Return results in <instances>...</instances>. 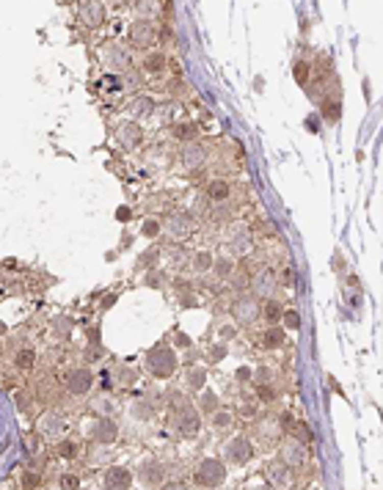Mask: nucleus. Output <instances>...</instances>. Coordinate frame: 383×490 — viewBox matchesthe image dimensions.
Listing matches in <instances>:
<instances>
[{"label": "nucleus", "mask_w": 383, "mask_h": 490, "mask_svg": "<svg viewBox=\"0 0 383 490\" xmlns=\"http://www.w3.org/2000/svg\"><path fill=\"white\" fill-rule=\"evenodd\" d=\"M22 487H25V490L42 487V476H39L36 471H25V474H22Z\"/></svg>", "instance_id": "obj_45"}, {"label": "nucleus", "mask_w": 383, "mask_h": 490, "mask_svg": "<svg viewBox=\"0 0 383 490\" xmlns=\"http://www.w3.org/2000/svg\"><path fill=\"white\" fill-rule=\"evenodd\" d=\"M251 240H254V237H251L248 229H245V226H235V229L226 234L229 254H232V256H245V254L251 251Z\"/></svg>", "instance_id": "obj_15"}, {"label": "nucleus", "mask_w": 383, "mask_h": 490, "mask_svg": "<svg viewBox=\"0 0 383 490\" xmlns=\"http://www.w3.org/2000/svg\"><path fill=\"white\" fill-rule=\"evenodd\" d=\"M160 231H163V223L157 221V217H146V221L141 223V234L146 237V240H157Z\"/></svg>", "instance_id": "obj_35"}, {"label": "nucleus", "mask_w": 383, "mask_h": 490, "mask_svg": "<svg viewBox=\"0 0 383 490\" xmlns=\"http://www.w3.org/2000/svg\"><path fill=\"white\" fill-rule=\"evenodd\" d=\"M213 273H215L218 281H229V278L235 276V259H232V256H215Z\"/></svg>", "instance_id": "obj_26"}, {"label": "nucleus", "mask_w": 383, "mask_h": 490, "mask_svg": "<svg viewBox=\"0 0 383 490\" xmlns=\"http://www.w3.org/2000/svg\"><path fill=\"white\" fill-rule=\"evenodd\" d=\"M180 303L185 306V309H196V297H193V292H185V295H180Z\"/></svg>", "instance_id": "obj_53"}, {"label": "nucleus", "mask_w": 383, "mask_h": 490, "mask_svg": "<svg viewBox=\"0 0 383 490\" xmlns=\"http://www.w3.org/2000/svg\"><path fill=\"white\" fill-rule=\"evenodd\" d=\"M223 460L232 466H248L254 460V444L248 435H235L226 446H223Z\"/></svg>", "instance_id": "obj_8"}, {"label": "nucleus", "mask_w": 383, "mask_h": 490, "mask_svg": "<svg viewBox=\"0 0 383 490\" xmlns=\"http://www.w3.org/2000/svg\"><path fill=\"white\" fill-rule=\"evenodd\" d=\"M0 352H3V344H0Z\"/></svg>", "instance_id": "obj_64"}, {"label": "nucleus", "mask_w": 383, "mask_h": 490, "mask_svg": "<svg viewBox=\"0 0 383 490\" xmlns=\"http://www.w3.org/2000/svg\"><path fill=\"white\" fill-rule=\"evenodd\" d=\"M226 358V342H218L207 350V364H221Z\"/></svg>", "instance_id": "obj_40"}, {"label": "nucleus", "mask_w": 383, "mask_h": 490, "mask_svg": "<svg viewBox=\"0 0 383 490\" xmlns=\"http://www.w3.org/2000/svg\"><path fill=\"white\" fill-rule=\"evenodd\" d=\"M119 380H121V383H127V386L135 383V372H133V369H121V377H119Z\"/></svg>", "instance_id": "obj_57"}, {"label": "nucleus", "mask_w": 383, "mask_h": 490, "mask_svg": "<svg viewBox=\"0 0 383 490\" xmlns=\"http://www.w3.org/2000/svg\"><path fill=\"white\" fill-rule=\"evenodd\" d=\"M152 413H155V407L149 405L146 399H138V402L133 405V416L138 421H149V419H152Z\"/></svg>", "instance_id": "obj_39"}, {"label": "nucleus", "mask_w": 383, "mask_h": 490, "mask_svg": "<svg viewBox=\"0 0 383 490\" xmlns=\"http://www.w3.org/2000/svg\"><path fill=\"white\" fill-rule=\"evenodd\" d=\"M213 259L215 256L210 254V251H196V254L190 256V264H193L196 273H210V270H213Z\"/></svg>", "instance_id": "obj_31"}, {"label": "nucleus", "mask_w": 383, "mask_h": 490, "mask_svg": "<svg viewBox=\"0 0 383 490\" xmlns=\"http://www.w3.org/2000/svg\"><path fill=\"white\" fill-rule=\"evenodd\" d=\"M284 435L282 419L278 416H259L257 419V438L265 441V444H276L278 438Z\"/></svg>", "instance_id": "obj_14"}, {"label": "nucleus", "mask_w": 383, "mask_h": 490, "mask_svg": "<svg viewBox=\"0 0 383 490\" xmlns=\"http://www.w3.org/2000/svg\"><path fill=\"white\" fill-rule=\"evenodd\" d=\"M276 287H278V276H276V270H273L270 264L254 270V276H251V295H254V297L268 301V297H273Z\"/></svg>", "instance_id": "obj_9"}, {"label": "nucleus", "mask_w": 383, "mask_h": 490, "mask_svg": "<svg viewBox=\"0 0 383 490\" xmlns=\"http://www.w3.org/2000/svg\"><path fill=\"white\" fill-rule=\"evenodd\" d=\"M223 482H226V466H223V460L204 457L193 474V485L196 487H221Z\"/></svg>", "instance_id": "obj_2"}, {"label": "nucleus", "mask_w": 383, "mask_h": 490, "mask_svg": "<svg viewBox=\"0 0 383 490\" xmlns=\"http://www.w3.org/2000/svg\"><path fill=\"white\" fill-rule=\"evenodd\" d=\"M193 229H196V215L188 212V209H171L166 215V234L171 240H176V242L188 240L193 234Z\"/></svg>", "instance_id": "obj_3"}, {"label": "nucleus", "mask_w": 383, "mask_h": 490, "mask_svg": "<svg viewBox=\"0 0 383 490\" xmlns=\"http://www.w3.org/2000/svg\"><path fill=\"white\" fill-rule=\"evenodd\" d=\"M141 482L149 487H160L163 482H166V466L157 460H146L141 466Z\"/></svg>", "instance_id": "obj_18"}, {"label": "nucleus", "mask_w": 383, "mask_h": 490, "mask_svg": "<svg viewBox=\"0 0 383 490\" xmlns=\"http://www.w3.org/2000/svg\"><path fill=\"white\" fill-rule=\"evenodd\" d=\"M6 331H9V328H6V322H3V319H0V339L6 336Z\"/></svg>", "instance_id": "obj_63"}, {"label": "nucleus", "mask_w": 383, "mask_h": 490, "mask_svg": "<svg viewBox=\"0 0 383 490\" xmlns=\"http://www.w3.org/2000/svg\"><path fill=\"white\" fill-rule=\"evenodd\" d=\"M160 256H163V251L157 248V245H152L149 251H143V254L138 256V270H152L157 262H160Z\"/></svg>", "instance_id": "obj_33"}, {"label": "nucleus", "mask_w": 383, "mask_h": 490, "mask_svg": "<svg viewBox=\"0 0 383 490\" xmlns=\"http://www.w3.org/2000/svg\"><path fill=\"white\" fill-rule=\"evenodd\" d=\"M237 322H221L218 325V339L221 342H232V339H237Z\"/></svg>", "instance_id": "obj_41"}, {"label": "nucleus", "mask_w": 383, "mask_h": 490, "mask_svg": "<svg viewBox=\"0 0 383 490\" xmlns=\"http://www.w3.org/2000/svg\"><path fill=\"white\" fill-rule=\"evenodd\" d=\"M149 111H152V99L149 97H138V99H133V105H130V113L133 116H146Z\"/></svg>", "instance_id": "obj_42"}, {"label": "nucleus", "mask_w": 383, "mask_h": 490, "mask_svg": "<svg viewBox=\"0 0 383 490\" xmlns=\"http://www.w3.org/2000/svg\"><path fill=\"white\" fill-rule=\"evenodd\" d=\"M116 135H119V144L124 146V149H138V146H143V130L135 124V121L121 124L119 130H116Z\"/></svg>", "instance_id": "obj_19"}, {"label": "nucleus", "mask_w": 383, "mask_h": 490, "mask_svg": "<svg viewBox=\"0 0 383 490\" xmlns=\"http://www.w3.org/2000/svg\"><path fill=\"white\" fill-rule=\"evenodd\" d=\"M207 199L213 204H226L232 199V185L229 179H221V176H215V179L207 182Z\"/></svg>", "instance_id": "obj_21"}, {"label": "nucleus", "mask_w": 383, "mask_h": 490, "mask_svg": "<svg viewBox=\"0 0 383 490\" xmlns=\"http://www.w3.org/2000/svg\"><path fill=\"white\" fill-rule=\"evenodd\" d=\"M257 399L265 405H273L278 399V389L273 383H257Z\"/></svg>", "instance_id": "obj_34"}, {"label": "nucleus", "mask_w": 383, "mask_h": 490, "mask_svg": "<svg viewBox=\"0 0 383 490\" xmlns=\"http://www.w3.org/2000/svg\"><path fill=\"white\" fill-rule=\"evenodd\" d=\"M111 64H113V66L119 64V69H124V66L130 64V56H127L124 50H111Z\"/></svg>", "instance_id": "obj_47"}, {"label": "nucleus", "mask_w": 383, "mask_h": 490, "mask_svg": "<svg viewBox=\"0 0 383 490\" xmlns=\"http://www.w3.org/2000/svg\"><path fill=\"white\" fill-rule=\"evenodd\" d=\"M88 344H99V328H88Z\"/></svg>", "instance_id": "obj_59"}, {"label": "nucleus", "mask_w": 383, "mask_h": 490, "mask_svg": "<svg viewBox=\"0 0 383 490\" xmlns=\"http://www.w3.org/2000/svg\"><path fill=\"white\" fill-rule=\"evenodd\" d=\"M284 342H287V331L278 328V325H268V331H265V336H262V344L268 347V350H278Z\"/></svg>", "instance_id": "obj_28"}, {"label": "nucleus", "mask_w": 383, "mask_h": 490, "mask_svg": "<svg viewBox=\"0 0 383 490\" xmlns=\"http://www.w3.org/2000/svg\"><path fill=\"white\" fill-rule=\"evenodd\" d=\"M91 441L99 446L116 444V441H119V424H116L111 416H97V421H94V427H91Z\"/></svg>", "instance_id": "obj_11"}, {"label": "nucleus", "mask_w": 383, "mask_h": 490, "mask_svg": "<svg viewBox=\"0 0 383 490\" xmlns=\"http://www.w3.org/2000/svg\"><path fill=\"white\" fill-rule=\"evenodd\" d=\"M295 284H298L295 270H292V267H287V273H284V287H295Z\"/></svg>", "instance_id": "obj_54"}, {"label": "nucleus", "mask_w": 383, "mask_h": 490, "mask_svg": "<svg viewBox=\"0 0 383 490\" xmlns=\"http://www.w3.org/2000/svg\"><path fill=\"white\" fill-rule=\"evenodd\" d=\"M166 281V276H163V270H146V278H143V284L146 287H152V289H160V284Z\"/></svg>", "instance_id": "obj_44"}, {"label": "nucleus", "mask_w": 383, "mask_h": 490, "mask_svg": "<svg viewBox=\"0 0 383 490\" xmlns=\"http://www.w3.org/2000/svg\"><path fill=\"white\" fill-rule=\"evenodd\" d=\"M339 116H342L339 102H337V99H325V102H323V119L334 124V121H339Z\"/></svg>", "instance_id": "obj_37"}, {"label": "nucleus", "mask_w": 383, "mask_h": 490, "mask_svg": "<svg viewBox=\"0 0 383 490\" xmlns=\"http://www.w3.org/2000/svg\"><path fill=\"white\" fill-rule=\"evenodd\" d=\"M176 352L171 350L168 344H155L152 350L146 352V369L149 375L157 377V380H168L171 375L176 372Z\"/></svg>", "instance_id": "obj_1"}, {"label": "nucleus", "mask_w": 383, "mask_h": 490, "mask_svg": "<svg viewBox=\"0 0 383 490\" xmlns=\"http://www.w3.org/2000/svg\"><path fill=\"white\" fill-rule=\"evenodd\" d=\"M58 487H64V490H78L80 487V476L78 474H64L58 479Z\"/></svg>", "instance_id": "obj_46"}, {"label": "nucleus", "mask_w": 383, "mask_h": 490, "mask_svg": "<svg viewBox=\"0 0 383 490\" xmlns=\"http://www.w3.org/2000/svg\"><path fill=\"white\" fill-rule=\"evenodd\" d=\"M331 389H334V391H337V394H339V397H345V391H342V386H339V383H337V380H334V377H331Z\"/></svg>", "instance_id": "obj_62"}, {"label": "nucleus", "mask_w": 383, "mask_h": 490, "mask_svg": "<svg viewBox=\"0 0 383 490\" xmlns=\"http://www.w3.org/2000/svg\"><path fill=\"white\" fill-rule=\"evenodd\" d=\"M174 430H176V435H182V438H196L201 430V413L190 402H185L182 407L174 411Z\"/></svg>", "instance_id": "obj_7"}, {"label": "nucleus", "mask_w": 383, "mask_h": 490, "mask_svg": "<svg viewBox=\"0 0 383 490\" xmlns=\"http://www.w3.org/2000/svg\"><path fill=\"white\" fill-rule=\"evenodd\" d=\"M143 69L149 74H160L166 69V56H163V50H152L146 52V58H143Z\"/></svg>", "instance_id": "obj_30"}, {"label": "nucleus", "mask_w": 383, "mask_h": 490, "mask_svg": "<svg viewBox=\"0 0 383 490\" xmlns=\"http://www.w3.org/2000/svg\"><path fill=\"white\" fill-rule=\"evenodd\" d=\"M218 407H221V397H218V394L215 391H199V399H196V411H199L201 413V416H213V413L218 411Z\"/></svg>", "instance_id": "obj_23"}, {"label": "nucleus", "mask_w": 383, "mask_h": 490, "mask_svg": "<svg viewBox=\"0 0 383 490\" xmlns=\"http://www.w3.org/2000/svg\"><path fill=\"white\" fill-rule=\"evenodd\" d=\"M171 135H174L180 144H188V141L199 138V127H196L193 121H176V124L171 127Z\"/></svg>", "instance_id": "obj_24"}, {"label": "nucleus", "mask_w": 383, "mask_h": 490, "mask_svg": "<svg viewBox=\"0 0 383 490\" xmlns=\"http://www.w3.org/2000/svg\"><path fill=\"white\" fill-rule=\"evenodd\" d=\"M36 361H39V352L33 347H19L14 352V369L19 372H33L36 369Z\"/></svg>", "instance_id": "obj_22"}, {"label": "nucleus", "mask_w": 383, "mask_h": 490, "mask_svg": "<svg viewBox=\"0 0 383 490\" xmlns=\"http://www.w3.org/2000/svg\"><path fill=\"white\" fill-rule=\"evenodd\" d=\"M345 270H347L345 259H342V256H334V273H345Z\"/></svg>", "instance_id": "obj_58"}, {"label": "nucleus", "mask_w": 383, "mask_h": 490, "mask_svg": "<svg viewBox=\"0 0 383 490\" xmlns=\"http://www.w3.org/2000/svg\"><path fill=\"white\" fill-rule=\"evenodd\" d=\"M39 432L44 435V438H53L58 441L61 435L66 432V419L61 416L58 411H47L42 419H39Z\"/></svg>", "instance_id": "obj_16"}, {"label": "nucleus", "mask_w": 383, "mask_h": 490, "mask_svg": "<svg viewBox=\"0 0 383 490\" xmlns=\"http://www.w3.org/2000/svg\"><path fill=\"white\" fill-rule=\"evenodd\" d=\"M282 322H284V331H300V314H298V309H284Z\"/></svg>", "instance_id": "obj_38"}, {"label": "nucleus", "mask_w": 383, "mask_h": 490, "mask_svg": "<svg viewBox=\"0 0 383 490\" xmlns=\"http://www.w3.org/2000/svg\"><path fill=\"white\" fill-rule=\"evenodd\" d=\"M174 344L176 347H190V336H188V333H182V331H176L174 333Z\"/></svg>", "instance_id": "obj_52"}, {"label": "nucleus", "mask_w": 383, "mask_h": 490, "mask_svg": "<svg viewBox=\"0 0 383 490\" xmlns=\"http://www.w3.org/2000/svg\"><path fill=\"white\" fill-rule=\"evenodd\" d=\"M0 267H3V270H17L19 262H17V259H3V264H0Z\"/></svg>", "instance_id": "obj_61"}, {"label": "nucleus", "mask_w": 383, "mask_h": 490, "mask_svg": "<svg viewBox=\"0 0 383 490\" xmlns=\"http://www.w3.org/2000/svg\"><path fill=\"white\" fill-rule=\"evenodd\" d=\"M292 72H295L298 83H306V77H309V64H303V61H298V64L292 66Z\"/></svg>", "instance_id": "obj_48"}, {"label": "nucleus", "mask_w": 383, "mask_h": 490, "mask_svg": "<svg viewBox=\"0 0 383 490\" xmlns=\"http://www.w3.org/2000/svg\"><path fill=\"white\" fill-rule=\"evenodd\" d=\"M213 427L218 432H226V430H232L235 427V421H237V413L235 411H223V407H218V411L213 413Z\"/></svg>", "instance_id": "obj_27"}, {"label": "nucleus", "mask_w": 383, "mask_h": 490, "mask_svg": "<svg viewBox=\"0 0 383 490\" xmlns=\"http://www.w3.org/2000/svg\"><path fill=\"white\" fill-rule=\"evenodd\" d=\"M102 358V350H99V347H97V350H94V344L91 347H88V350H86V361H88V364H91V361H99Z\"/></svg>", "instance_id": "obj_56"}, {"label": "nucleus", "mask_w": 383, "mask_h": 490, "mask_svg": "<svg viewBox=\"0 0 383 490\" xmlns=\"http://www.w3.org/2000/svg\"><path fill=\"white\" fill-rule=\"evenodd\" d=\"M237 413H240L243 419H254L257 416V402L251 397H243L240 399V407H237Z\"/></svg>", "instance_id": "obj_43"}, {"label": "nucleus", "mask_w": 383, "mask_h": 490, "mask_svg": "<svg viewBox=\"0 0 383 490\" xmlns=\"http://www.w3.org/2000/svg\"><path fill=\"white\" fill-rule=\"evenodd\" d=\"M232 317L237 325H254L262 317V301L254 295H237L232 301Z\"/></svg>", "instance_id": "obj_6"}, {"label": "nucleus", "mask_w": 383, "mask_h": 490, "mask_svg": "<svg viewBox=\"0 0 383 490\" xmlns=\"http://www.w3.org/2000/svg\"><path fill=\"white\" fill-rule=\"evenodd\" d=\"M130 39H133L135 47H149V44H155L157 31H155V25L149 22V19L141 17V19H135L133 28H130Z\"/></svg>", "instance_id": "obj_17"}, {"label": "nucleus", "mask_w": 383, "mask_h": 490, "mask_svg": "<svg viewBox=\"0 0 383 490\" xmlns=\"http://www.w3.org/2000/svg\"><path fill=\"white\" fill-rule=\"evenodd\" d=\"M282 314H284V306L278 301H273V297L262 301V317H265V322H268V325L282 322Z\"/></svg>", "instance_id": "obj_29"}, {"label": "nucleus", "mask_w": 383, "mask_h": 490, "mask_svg": "<svg viewBox=\"0 0 383 490\" xmlns=\"http://www.w3.org/2000/svg\"><path fill=\"white\" fill-rule=\"evenodd\" d=\"M176 160H180V166L185 171H199L204 162H207V146H201L199 141H188V144H182Z\"/></svg>", "instance_id": "obj_10"}, {"label": "nucleus", "mask_w": 383, "mask_h": 490, "mask_svg": "<svg viewBox=\"0 0 383 490\" xmlns=\"http://www.w3.org/2000/svg\"><path fill=\"white\" fill-rule=\"evenodd\" d=\"M64 389L69 397H86V394H91L94 389V372L88 369V366H72V369H66L64 375Z\"/></svg>", "instance_id": "obj_5"}, {"label": "nucleus", "mask_w": 383, "mask_h": 490, "mask_svg": "<svg viewBox=\"0 0 383 490\" xmlns=\"http://www.w3.org/2000/svg\"><path fill=\"white\" fill-rule=\"evenodd\" d=\"M185 386H188L190 391H201L204 386H207V369H204V366H190V369L185 372Z\"/></svg>", "instance_id": "obj_25"}, {"label": "nucleus", "mask_w": 383, "mask_h": 490, "mask_svg": "<svg viewBox=\"0 0 383 490\" xmlns=\"http://www.w3.org/2000/svg\"><path fill=\"white\" fill-rule=\"evenodd\" d=\"M265 474H268V479H270L273 487H290V485H292V468H287L282 460L268 462Z\"/></svg>", "instance_id": "obj_20"}, {"label": "nucleus", "mask_w": 383, "mask_h": 490, "mask_svg": "<svg viewBox=\"0 0 383 490\" xmlns=\"http://www.w3.org/2000/svg\"><path fill=\"white\" fill-rule=\"evenodd\" d=\"M14 405H17L19 413H31L33 405H36V399H33V394H28V391H17L14 394Z\"/></svg>", "instance_id": "obj_36"}, {"label": "nucleus", "mask_w": 383, "mask_h": 490, "mask_svg": "<svg viewBox=\"0 0 383 490\" xmlns=\"http://www.w3.org/2000/svg\"><path fill=\"white\" fill-rule=\"evenodd\" d=\"M174 289L180 292V295H185V292H193V284L188 281V278H182V276H176L174 278Z\"/></svg>", "instance_id": "obj_49"}, {"label": "nucleus", "mask_w": 383, "mask_h": 490, "mask_svg": "<svg viewBox=\"0 0 383 490\" xmlns=\"http://www.w3.org/2000/svg\"><path fill=\"white\" fill-rule=\"evenodd\" d=\"M78 22L86 28H99L105 22V6L99 0H83L78 9Z\"/></svg>", "instance_id": "obj_12"}, {"label": "nucleus", "mask_w": 383, "mask_h": 490, "mask_svg": "<svg viewBox=\"0 0 383 490\" xmlns=\"http://www.w3.org/2000/svg\"><path fill=\"white\" fill-rule=\"evenodd\" d=\"M102 487L108 490H130L133 487V471L124 466H111L102 476Z\"/></svg>", "instance_id": "obj_13"}, {"label": "nucleus", "mask_w": 383, "mask_h": 490, "mask_svg": "<svg viewBox=\"0 0 383 490\" xmlns=\"http://www.w3.org/2000/svg\"><path fill=\"white\" fill-rule=\"evenodd\" d=\"M116 301H119V297H116V295H108L105 301H102V306H99V309H102V311H108V309H111V306H113Z\"/></svg>", "instance_id": "obj_60"}, {"label": "nucleus", "mask_w": 383, "mask_h": 490, "mask_svg": "<svg viewBox=\"0 0 383 490\" xmlns=\"http://www.w3.org/2000/svg\"><path fill=\"white\" fill-rule=\"evenodd\" d=\"M80 454V446L74 444V441H58L56 444V457H61V460H66V462H72L74 457Z\"/></svg>", "instance_id": "obj_32"}, {"label": "nucleus", "mask_w": 383, "mask_h": 490, "mask_svg": "<svg viewBox=\"0 0 383 490\" xmlns=\"http://www.w3.org/2000/svg\"><path fill=\"white\" fill-rule=\"evenodd\" d=\"M278 460L284 462L287 468H303L306 462H309V444H306L303 438H298V435H290V438L282 444V452H278Z\"/></svg>", "instance_id": "obj_4"}, {"label": "nucleus", "mask_w": 383, "mask_h": 490, "mask_svg": "<svg viewBox=\"0 0 383 490\" xmlns=\"http://www.w3.org/2000/svg\"><path fill=\"white\" fill-rule=\"evenodd\" d=\"M251 377H254V372H251L248 366H240V369H237V380H240V383H248Z\"/></svg>", "instance_id": "obj_55"}, {"label": "nucleus", "mask_w": 383, "mask_h": 490, "mask_svg": "<svg viewBox=\"0 0 383 490\" xmlns=\"http://www.w3.org/2000/svg\"><path fill=\"white\" fill-rule=\"evenodd\" d=\"M25 449H28L31 454L39 452V435H25Z\"/></svg>", "instance_id": "obj_50"}, {"label": "nucleus", "mask_w": 383, "mask_h": 490, "mask_svg": "<svg viewBox=\"0 0 383 490\" xmlns=\"http://www.w3.org/2000/svg\"><path fill=\"white\" fill-rule=\"evenodd\" d=\"M130 217H133V209H130V207H119V209H116V221H119V223H130Z\"/></svg>", "instance_id": "obj_51"}]
</instances>
